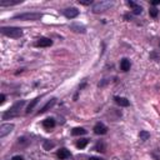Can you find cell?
Segmentation results:
<instances>
[{"label": "cell", "mask_w": 160, "mask_h": 160, "mask_svg": "<svg viewBox=\"0 0 160 160\" xmlns=\"http://www.w3.org/2000/svg\"><path fill=\"white\" fill-rule=\"evenodd\" d=\"M24 105H25V100L16 101L12 106H10L8 110L4 111V114H2V119H4V120H9V119H12V118L19 116V115H20V110L22 109Z\"/></svg>", "instance_id": "1"}, {"label": "cell", "mask_w": 160, "mask_h": 160, "mask_svg": "<svg viewBox=\"0 0 160 160\" xmlns=\"http://www.w3.org/2000/svg\"><path fill=\"white\" fill-rule=\"evenodd\" d=\"M0 31L2 35L8 38H12V39H19L22 36V30L16 26H1Z\"/></svg>", "instance_id": "2"}, {"label": "cell", "mask_w": 160, "mask_h": 160, "mask_svg": "<svg viewBox=\"0 0 160 160\" xmlns=\"http://www.w3.org/2000/svg\"><path fill=\"white\" fill-rule=\"evenodd\" d=\"M41 14L40 12H22V14H18L14 16V19L16 20H22V21H38L41 19Z\"/></svg>", "instance_id": "3"}, {"label": "cell", "mask_w": 160, "mask_h": 160, "mask_svg": "<svg viewBox=\"0 0 160 160\" xmlns=\"http://www.w3.org/2000/svg\"><path fill=\"white\" fill-rule=\"evenodd\" d=\"M112 5H114L112 1H105V0H102V1H98V2H95V4L92 5V12H95V14L104 12V11L109 10Z\"/></svg>", "instance_id": "4"}, {"label": "cell", "mask_w": 160, "mask_h": 160, "mask_svg": "<svg viewBox=\"0 0 160 160\" xmlns=\"http://www.w3.org/2000/svg\"><path fill=\"white\" fill-rule=\"evenodd\" d=\"M62 15L65 18H68V19H74V18H76L79 15V10L76 8H72V6L71 8H66V9L62 10Z\"/></svg>", "instance_id": "5"}, {"label": "cell", "mask_w": 160, "mask_h": 160, "mask_svg": "<svg viewBox=\"0 0 160 160\" xmlns=\"http://www.w3.org/2000/svg\"><path fill=\"white\" fill-rule=\"evenodd\" d=\"M12 129H14V124H2L1 126H0V138L2 139V138H5L8 134H10L11 131H12Z\"/></svg>", "instance_id": "6"}, {"label": "cell", "mask_w": 160, "mask_h": 160, "mask_svg": "<svg viewBox=\"0 0 160 160\" xmlns=\"http://www.w3.org/2000/svg\"><path fill=\"white\" fill-rule=\"evenodd\" d=\"M34 45L38 46V48H48V46H51L52 45V40L49 39V38H40L39 40L35 41Z\"/></svg>", "instance_id": "7"}, {"label": "cell", "mask_w": 160, "mask_h": 160, "mask_svg": "<svg viewBox=\"0 0 160 160\" xmlns=\"http://www.w3.org/2000/svg\"><path fill=\"white\" fill-rule=\"evenodd\" d=\"M92 130H94V132L96 135H104V134L108 132V126L105 124H102V122H98V124H95Z\"/></svg>", "instance_id": "8"}, {"label": "cell", "mask_w": 160, "mask_h": 160, "mask_svg": "<svg viewBox=\"0 0 160 160\" xmlns=\"http://www.w3.org/2000/svg\"><path fill=\"white\" fill-rule=\"evenodd\" d=\"M55 102H56V99H55V98L50 99V100H49V101H48V102H46V104H45V105H44V106L38 111V114H44V112H46L49 109H51V108L55 105Z\"/></svg>", "instance_id": "9"}, {"label": "cell", "mask_w": 160, "mask_h": 160, "mask_svg": "<svg viewBox=\"0 0 160 160\" xmlns=\"http://www.w3.org/2000/svg\"><path fill=\"white\" fill-rule=\"evenodd\" d=\"M58 158L60 159V160H66V159H69L70 156H71V152L68 150V149H65V148H61L59 151H58Z\"/></svg>", "instance_id": "10"}, {"label": "cell", "mask_w": 160, "mask_h": 160, "mask_svg": "<svg viewBox=\"0 0 160 160\" xmlns=\"http://www.w3.org/2000/svg\"><path fill=\"white\" fill-rule=\"evenodd\" d=\"M128 5L130 6V9L132 10V12H134L135 15H139V14L142 12V8H141L139 4L134 2V1H128Z\"/></svg>", "instance_id": "11"}, {"label": "cell", "mask_w": 160, "mask_h": 160, "mask_svg": "<svg viewBox=\"0 0 160 160\" xmlns=\"http://www.w3.org/2000/svg\"><path fill=\"white\" fill-rule=\"evenodd\" d=\"M41 125H42V128H44V129L50 130V129H52V128L55 126V120H54L52 118H46L45 120H42Z\"/></svg>", "instance_id": "12"}, {"label": "cell", "mask_w": 160, "mask_h": 160, "mask_svg": "<svg viewBox=\"0 0 160 160\" xmlns=\"http://www.w3.org/2000/svg\"><path fill=\"white\" fill-rule=\"evenodd\" d=\"M114 101L120 106H129L130 105V101L122 96H114Z\"/></svg>", "instance_id": "13"}, {"label": "cell", "mask_w": 160, "mask_h": 160, "mask_svg": "<svg viewBox=\"0 0 160 160\" xmlns=\"http://www.w3.org/2000/svg\"><path fill=\"white\" fill-rule=\"evenodd\" d=\"M22 0H0V6H11V5H18L21 4Z\"/></svg>", "instance_id": "14"}, {"label": "cell", "mask_w": 160, "mask_h": 160, "mask_svg": "<svg viewBox=\"0 0 160 160\" xmlns=\"http://www.w3.org/2000/svg\"><path fill=\"white\" fill-rule=\"evenodd\" d=\"M130 66H131V64H130V60H129V59L124 58V59L120 61V69H121L122 71H128V70H130Z\"/></svg>", "instance_id": "15"}, {"label": "cell", "mask_w": 160, "mask_h": 160, "mask_svg": "<svg viewBox=\"0 0 160 160\" xmlns=\"http://www.w3.org/2000/svg\"><path fill=\"white\" fill-rule=\"evenodd\" d=\"M94 150H95V151H99V152H105V150H106L105 142H104L102 140L98 141V142L95 144V146H94Z\"/></svg>", "instance_id": "16"}, {"label": "cell", "mask_w": 160, "mask_h": 160, "mask_svg": "<svg viewBox=\"0 0 160 160\" xmlns=\"http://www.w3.org/2000/svg\"><path fill=\"white\" fill-rule=\"evenodd\" d=\"M70 30H72L74 32H81V34H84L86 31L85 28L82 25H79V24H71L70 25Z\"/></svg>", "instance_id": "17"}, {"label": "cell", "mask_w": 160, "mask_h": 160, "mask_svg": "<svg viewBox=\"0 0 160 160\" xmlns=\"http://www.w3.org/2000/svg\"><path fill=\"white\" fill-rule=\"evenodd\" d=\"M40 101V96H38V98H35L34 100H31V102L28 105V108H26V114H30L32 110H34V108L36 106V104Z\"/></svg>", "instance_id": "18"}, {"label": "cell", "mask_w": 160, "mask_h": 160, "mask_svg": "<svg viewBox=\"0 0 160 160\" xmlns=\"http://www.w3.org/2000/svg\"><path fill=\"white\" fill-rule=\"evenodd\" d=\"M86 134V130L84 128H74L71 130V135L74 136H79V135H85Z\"/></svg>", "instance_id": "19"}, {"label": "cell", "mask_w": 160, "mask_h": 160, "mask_svg": "<svg viewBox=\"0 0 160 160\" xmlns=\"http://www.w3.org/2000/svg\"><path fill=\"white\" fill-rule=\"evenodd\" d=\"M55 146V142H52V141H50V140H44V142H42V148H44V150H51L52 148Z\"/></svg>", "instance_id": "20"}, {"label": "cell", "mask_w": 160, "mask_h": 160, "mask_svg": "<svg viewBox=\"0 0 160 160\" xmlns=\"http://www.w3.org/2000/svg\"><path fill=\"white\" fill-rule=\"evenodd\" d=\"M89 142V139H80L79 141H76V148L79 149H84Z\"/></svg>", "instance_id": "21"}, {"label": "cell", "mask_w": 160, "mask_h": 160, "mask_svg": "<svg viewBox=\"0 0 160 160\" xmlns=\"http://www.w3.org/2000/svg\"><path fill=\"white\" fill-rule=\"evenodd\" d=\"M139 138H140V140L145 141V140H148V139L150 138V134H149L148 131H145V130H141V131L139 132Z\"/></svg>", "instance_id": "22"}, {"label": "cell", "mask_w": 160, "mask_h": 160, "mask_svg": "<svg viewBox=\"0 0 160 160\" xmlns=\"http://www.w3.org/2000/svg\"><path fill=\"white\" fill-rule=\"evenodd\" d=\"M151 158L154 160H160V149H155L151 151Z\"/></svg>", "instance_id": "23"}, {"label": "cell", "mask_w": 160, "mask_h": 160, "mask_svg": "<svg viewBox=\"0 0 160 160\" xmlns=\"http://www.w3.org/2000/svg\"><path fill=\"white\" fill-rule=\"evenodd\" d=\"M149 14H150V16H151V18H156V16H158V14H159V10H158V9H155V8H151V9L149 10Z\"/></svg>", "instance_id": "24"}, {"label": "cell", "mask_w": 160, "mask_h": 160, "mask_svg": "<svg viewBox=\"0 0 160 160\" xmlns=\"http://www.w3.org/2000/svg\"><path fill=\"white\" fill-rule=\"evenodd\" d=\"M11 160H24V158H22L21 155H14V156L11 158Z\"/></svg>", "instance_id": "25"}, {"label": "cell", "mask_w": 160, "mask_h": 160, "mask_svg": "<svg viewBox=\"0 0 160 160\" xmlns=\"http://www.w3.org/2000/svg\"><path fill=\"white\" fill-rule=\"evenodd\" d=\"M92 1L90 0V1H81V0H79V4H81V5H90Z\"/></svg>", "instance_id": "26"}, {"label": "cell", "mask_w": 160, "mask_h": 160, "mask_svg": "<svg viewBox=\"0 0 160 160\" xmlns=\"http://www.w3.org/2000/svg\"><path fill=\"white\" fill-rule=\"evenodd\" d=\"M4 101H5V95L1 94V95H0V104H4Z\"/></svg>", "instance_id": "27"}, {"label": "cell", "mask_w": 160, "mask_h": 160, "mask_svg": "<svg viewBox=\"0 0 160 160\" xmlns=\"http://www.w3.org/2000/svg\"><path fill=\"white\" fill-rule=\"evenodd\" d=\"M89 160H104V159H101L99 156H91V158H89Z\"/></svg>", "instance_id": "28"}, {"label": "cell", "mask_w": 160, "mask_h": 160, "mask_svg": "<svg viewBox=\"0 0 160 160\" xmlns=\"http://www.w3.org/2000/svg\"><path fill=\"white\" fill-rule=\"evenodd\" d=\"M151 4H152V5H158V4H160V0H156V1H152Z\"/></svg>", "instance_id": "29"}]
</instances>
